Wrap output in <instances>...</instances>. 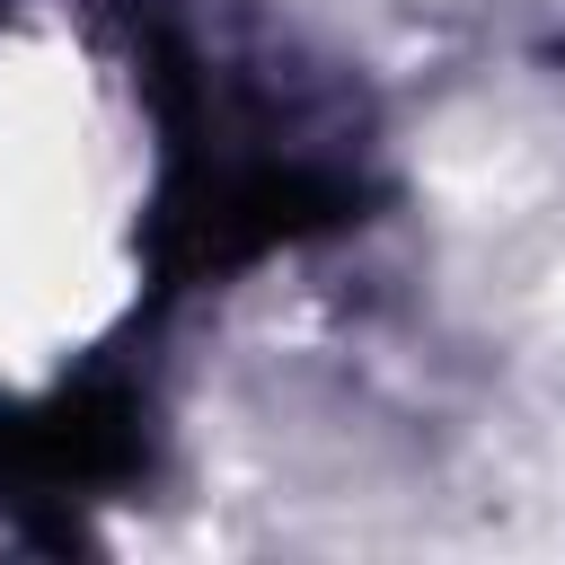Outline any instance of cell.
Segmentation results:
<instances>
[{
    "label": "cell",
    "instance_id": "1",
    "mask_svg": "<svg viewBox=\"0 0 565 565\" xmlns=\"http://www.w3.org/2000/svg\"><path fill=\"white\" fill-rule=\"evenodd\" d=\"M353 221V185L300 159H256L212 141L203 124H168V185L150 203V265L168 291L221 282L274 247H300L318 230Z\"/></svg>",
    "mask_w": 565,
    "mask_h": 565
},
{
    "label": "cell",
    "instance_id": "2",
    "mask_svg": "<svg viewBox=\"0 0 565 565\" xmlns=\"http://www.w3.org/2000/svg\"><path fill=\"white\" fill-rule=\"evenodd\" d=\"M141 468H150V433L124 388H62V397L0 406V512L26 539L71 547L79 539L71 512L132 486Z\"/></svg>",
    "mask_w": 565,
    "mask_h": 565
}]
</instances>
